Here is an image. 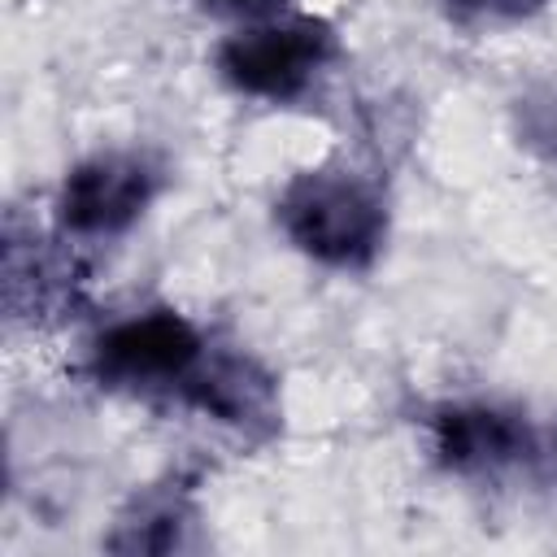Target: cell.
Returning <instances> with one entry per match:
<instances>
[{
    "label": "cell",
    "instance_id": "cell-9",
    "mask_svg": "<svg viewBox=\"0 0 557 557\" xmlns=\"http://www.w3.org/2000/svg\"><path fill=\"white\" fill-rule=\"evenodd\" d=\"M513 117H518V135H522L527 148H535L544 157H557V78L518 96Z\"/></svg>",
    "mask_w": 557,
    "mask_h": 557
},
{
    "label": "cell",
    "instance_id": "cell-3",
    "mask_svg": "<svg viewBox=\"0 0 557 557\" xmlns=\"http://www.w3.org/2000/svg\"><path fill=\"white\" fill-rule=\"evenodd\" d=\"M339 35L326 17L292 13V17H257L231 30L213 48V74L248 100L296 104L305 100L335 65Z\"/></svg>",
    "mask_w": 557,
    "mask_h": 557
},
{
    "label": "cell",
    "instance_id": "cell-5",
    "mask_svg": "<svg viewBox=\"0 0 557 557\" xmlns=\"http://www.w3.org/2000/svg\"><path fill=\"white\" fill-rule=\"evenodd\" d=\"M422 435H426V453L435 470H444L448 479H470V483L505 479L540 453V440L527 413L500 400H483V396L431 405L422 418Z\"/></svg>",
    "mask_w": 557,
    "mask_h": 557
},
{
    "label": "cell",
    "instance_id": "cell-8",
    "mask_svg": "<svg viewBox=\"0 0 557 557\" xmlns=\"http://www.w3.org/2000/svg\"><path fill=\"white\" fill-rule=\"evenodd\" d=\"M444 17L453 26L466 30H500V26H518L531 22L535 13L548 9V0H440Z\"/></svg>",
    "mask_w": 557,
    "mask_h": 557
},
{
    "label": "cell",
    "instance_id": "cell-7",
    "mask_svg": "<svg viewBox=\"0 0 557 557\" xmlns=\"http://www.w3.org/2000/svg\"><path fill=\"white\" fill-rule=\"evenodd\" d=\"M196 522V500L183 483L157 487L135 496V505L117 518V531L109 535L113 553H178L187 548V527Z\"/></svg>",
    "mask_w": 557,
    "mask_h": 557
},
{
    "label": "cell",
    "instance_id": "cell-4",
    "mask_svg": "<svg viewBox=\"0 0 557 557\" xmlns=\"http://www.w3.org/2000/svg\"><path fill=\"white\" fill-rule=\"evenodd\" d=\"M161 196V165L139 148H100L74 161L57 187L52 213L65 239L100 244L126 235Z\"/></svg>",
    "mask_w": 557,
    "mask_h": 557
},
{
    "label": "cell",
    "instance_id": "cell-6",
    "mask_svg": "<svg viewBox=\"0 0 557 557\" xmlns=\"http://www.w3.org/2000/svg\"><path fill=\"white\" fill-rule=\"evenodd\" d=\"M178 405L244 435L278 431V383L257 357L239 348H213Z\"/></svg>",
    "mask_w": 557,
    "mask_h": 557
},
{
    "label": "cell",
    "instance_id": "cell-2",
    "mask_svg": "<svg viewBox=\"0 0 557 557\" xmlns=\"http://www.w3.org/2000/svg\"><path fill=\"white\" fill-rule=\"evenodd\" d=\"M218 344L174 305H152L109 322L87 348V374L104 392L183 400Z\"/></svg>",
    "mask_w": 557,
    "mask_h": 557
},
{
    "label": "cell",
    "instance_id": "cell-10",
    "mask_svg": "<svg viewBox=\"0 0 557 557\" xmlns=\"http://www.w3.org/2000/svg\"><path fill=\"white\" fill-rule=\"evenodd\" d=\"M218 13H239V17H270V9H278L283 0H205Z\"/></svg>",
    "mask_w": 557,
    "mask_h": 557
},
{
    "label": "cell",
    "instance_id": "cell-1",
    "mask_svg": "<svg viewBox=\"0 0 557 557\" xmlns=\"http://www.w3.org/2000/svg\"><path fill=\"white\" fill-rule=\"evenodd\" d=\"M283 239L313 265L366 274L387 248V196L348 161H322L292 174L274 200Z\"/></svg>",
    "mask_w": 557,
    "mask_h": 557
},
{
    "label": "cell",
    "instance_id": "cell-11",
    "mask_svg": "<svg viewBox=\"0 0 557 557\" xmlns=\"http://www.w3.org/2000/svg\"><path fill=\"white\" fill-rule=\"evenodd\" d=\"M553 474H557V435H553Z\"/></svg>",
    "mask_w": 557,
    "mask_h": 557
}]
</instances>
